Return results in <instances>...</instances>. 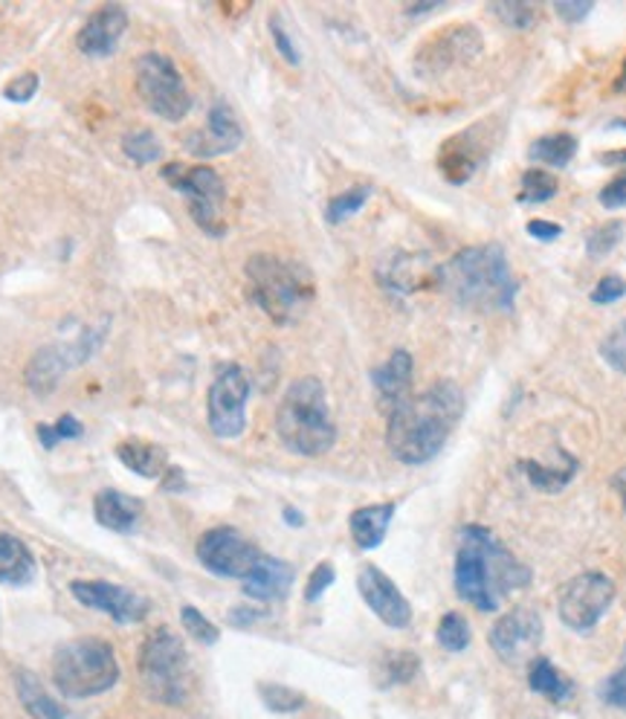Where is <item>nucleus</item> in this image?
Instances as JSON below:
<instances>
[{
	"label": "nucleus",
	"instance_id": "8",
	"mask_svg": "<svg viewBox=\"0 0 626 719\" xmlns=\"http://www.w3.org/2000/svg\"><path fill=\"white\" fill-rule=\"evenodd\" d=\"M163 177L169 181L174 192H181L186 204H189L192 221L198 223V230H204L209 239H221L227 235V186L223 177L215 172L212 166H181V163H169L163 169Z\"/></svg>",
	"mask_w": 626,
	"mask_h": 719
},
{
	"label": "nucleus",
	"instance_id": "41",
	"mask_svg": "<svg viewBox=\"0 0 626 719\" xmlns=\"http://www.w3.org/2000/svg\"><path fill=\"white\" fill-rule=\"evenodd\" d=\"M490 9L505 26H517V30H528L536 18V9L531 3H520V0H502V3H494Z\"/></svg>",
	"mask_w": 626,
	"mask_h": 719
},
{
	"label": "nucleus",
	"instance_id": "44",
	"mask_svg": "<svg viewBox=\"0 0 626 719\" xmlns=\"http://www.w3.org/2000/svg\"><path fill=\"white\" fill-rule=\"evenodd\" d=\"M270 35H273V44H276V53H279V56L285 58L290 67L302 65V56H299L297 42L290 38V33L285 30V24H281L279 15H270Z\"/></svg>",
	"mask_w": 626,
	"mask_h": 719
},
{
	"label": "nucleus",
	"instance_id": "40",
	"mask_svg": "<svg viewBox=\"0 0 626 719\" xmlns=\"http://www.w3.org/2000/svg\"><path fill=\"white\" fill-rule=\"evenodd\" d=\"M626 223L624 221H610L598 227V230L589 232V239H586V253L592 258H603L610 256L612 250L618 247L621 239H624Z\"/></svg>",
	"mask_w": 626,
	"mask_h": 719
},
{
	"label": "nucleus",
	"instance_id": "21",
	"mask_svg": "<svg viewBox=\"0 0 626 719\" xmlns=\"http://www.w3.org/2000/svg\"><path fill=\"white\" fill-rule=\"evenodd\" d=\"M371 383H374V392L380 397V406L383 409H395L413 397V383H415V360L406 348H395L389 355L386 363H380L374 372H371Z\"/></svg>",
	"mask_w": 626,
	"mask_h": 719
},
{
	"label": "nucleus",
	"instance_id": "42",
	"mask_svg": "<svg viewBox=\"0 0 626 719\" xmlns=\"http://www.w3.org/2000/svg\"><path fill=\"white\" fill-rule=\"evenodd\" d=\"M598 696H601L603 705H610V708H618V711H626V650H624V662L621 668L606 676L598 687Z\"/></svg>",
	"mask_w": 626,
	"mask_h": 719
},
{
	"label": "nucleus",
	"instance_id": "13",
	"mask_svg": "<svg viewBox=\"0 0 626 719\" xmlns=\"http://www.w3.org/2000/svg\"><path fill=\"white\" fill-rule=\"evenodd\" d=\"M499 137H502V125H496V119H482V123L453 134L438 151V172L444 174V181H450L453 186H462L490 158Z\"/></svg>",
	"mask_w": 626,
	"mask_h": 719
},
{
	"label": "nucleus",
	"instance_id": "38",
	"mask_svg": "<svg viewBox=\"0 0 626 719\" xmlns=\"http://www.w3.org/2000/svg\"><path fill=\"white\" fill-rule=\"evenodd\" d=\"M181 624H183V629H186V633H189V636L198 641V645L215 647L218 641H221V629L215 627L212 621H209L200 610H195L192 604L181 606Z\"/></svg>",
	"mask_w": 626,
	"mask_h": 719
},
{
	"label": "nucleus",
	"instance_id": "34",
	"mask_svg": "<svg viewBox=\"0 0 626 719\" xmlns=\"http://www.w3.org/2000/svg\"><path fill=\"white\" fill-rule=\"evenodd\" d=\"M436 638H438V645L444 647L447 653H464V650L470 647V638H473V633H470V624L462 612H447L444 618L438 621Z\"/></svg>",
	"mask_w": 626,
	"mask_h": 719
},
{
	"label": "nucleus",
	"instance_id": "16",
	"mask_svg": "<svg viewBox=\"0 0 626 719\" xmlns=\"http://www.w3.org/2000/svg\"><path fill=\"white\" fill-rule=\"evenodd\" d=\"M482 47H485V38H482L476 26H450L444 33L432 35L420 47L418 56H415V67H418V76L436 79V76L450 73L453 67L470 65L482 53Z\"/></svg>",
	"mask_w": 626,
	"mask_h": 719
},
{
	"label": "nucleus",
	"instance_id": "14",
	"mask_svg": "<svg viewBox=\"0 0 626 719\" xmlns=\"http://www.w3.org/2000/svg\"><path fill=\"white\" fill-rule=\"evenodd\" d=\"M195 552L209 575L227 580H247L250 571L262 560V552L239 529H230V525L204 531Z\"/></svg>",
	"mask_w": 626,
	"mask_h": 719
},
{
	"label": "nucleus",
	"instance_id": "12",
	"mask_svg": "<svg viewBox=\"0 0 626 719\" xmlns=\"http://www.w3.org/2000/svg\"><path fill=\"white\" fill-rule=\"evenodd\" d=\"M247 401H250V378L241 366H223L215 374L212 386L207 395V421L212 436L223 441L239 439L247 430Z\"/></svg>",
	"mask_w": 626,
	"mask_h": 719
},
{
	"label": "nucleus",
	"instance_id": "51",
	"mask_svg": "<svg viewBox=\"0 0 626 719\" xmlns=\"http://www.w3.org/2000/svg\"><path fill=\"white\" fill-rule=\"evenodd\" d=\"M264 612L256 610V606H239V610L230 612V624H235V627H250V624H256L258 618H262Z\"/></svg>",
	"mask_w": 626,
	"mask_h": 719
},
{
	"label": "nucleus",
	"instance_id": "22",
	"mask_svg": "<svg viewBox=\"0 0 626 719\" xmlns=\"http://www.w3.org/2000/svg\"><path fill=\"white\" fill-rule=\"evenodd\" d=\"M293 578H297V571H293L290 563L262 554L256 569L250 571V578L241 580V589H244V595L258 601V604H273V601H285L288 598Z\"/></svg>",
	"mask_w": 626,
	"mask_h": 719
},
{
	"label": "nucleus",
	"instance_id": "28",
	"mask_svg": "<svg viewBox=\"0 0 626 719\" xmlns=\"http://www.w3.org/2000/svg\"><path fill=\"white\" fill-rule=\"evenodd\" d=\"M116 459H119L128 471L142 476V479H163L169 467H172L163 447L149 444V441L140 439L123 441V444L116 447Z\"/></svg>",
	"mask_w": 626,
	"mask_h": 719
},
{
	"label": "nucleus",
	"instance_id": "52",
	"mask_svg": "<svg viewBox=\"0 0 626 719\" xmlns=\"http://www.w3.org/2000/svg\"><path fill=\"white\" fill-rule=\"evenodd\" d=\"M601 166H626V149H615V151H603Z\"/></svg>",
	"mask_w": 626,
	"mask_h": 719
},
{
	"label": "nucleus",
	"instance_id": "39",
	"mask_svg": "<svg viewBox=\"0 0 626 719\" xmlns=\"http://www.w3.org/2000/svg\"><path fill=\"white\" fill-rule=\"evenodd\" d=\"M84 427L76 415H61L56 424H38V441H42L44 450H53L61 441H73L82 439Z\"/></svg>",
	"mask_w": 626,
	"mask_h": 719
},
{
	"label": "nucleus",
	"instance_id": "11",
	"mask_svg": "<svg viewBox=\"0 0 626 719\" xmlns=\"http://www.w3.org/2000/svg\"><path fill=\"white\" fill-rule=\"evenodd\" d=\"M615 604V583L603 571H583L560 589L557 615L571 633H592Z\"/></svg>",
	"mask_w": 626,
	"mask_h": 719
},
{
	"label": "nucleus",
	"instance_id": "18",
	"mask_svg": "<svg viewBox=\"0 0 626 719\" xmlns=\"http://www.w3.org/2000/svg\"><path fill=\"white\" fill-rule=\"evenodd\" d=\"M357 589H360L366 606H369L386 627L406 629L413 624V604H409L404 592L395 587V580L389 578L383 569H378L374 563H366L363 569L357 571Z\"/></svg>",
	"mask_w": 626,
	"mask_h": 719
},
{
	"label": "nucleus",
	"instance_id": "36",
	"mask_svg": "<svg viewBox=\"0 0 626 719\" xmlns=\"http://www.w3.org/2000/svg\"><path fill=\"white\" fill-rule=\"evenodd\" d=\"M123 151L125 158L137 163V166H151L156 160L163 158V146L156 140L149 128H140V131H131L123 137Z\"/></svg>",
	"mask_w": 626,
	"mask_h": 719
},
{
	"label": "nucleus",
	"instance_id": "19",
	"mask_svg": "<svg viewBox=\"0 0 626 719\" xmlns=\"http://www.w3.org/2000/svg\"><path fill=\"white\" fill-rule=\"evenodd\" d=\"M128 9L123 3H102L84 18L82 30L76 33V47L88 58H107L119 50L123 35L128 33Z\"/></svg>",
	"mask_w": 626,
	"mask_h": 719
},
{
	"label": "nucleus",
	"instance_id": "10",
	"mask_svg": "<svg viewBox=\"0 0 626 719\" xmlns=\"http://www.w3.org/2000/svg\"><path fill=\"white\" fill-rule=\"evenodd\" d=\"M107 334V325L100 323L93 328H84L73 343H58V346H47L42 351H35L33 360L26 363V386L38 397H47L53 389L61 383L65 374H70L76 366H82L84 360H91L102 348Z\"/></svg>",
	"mask_w": 626,
	"mask_h": 719
},
{
	"label": "nucleus",
	"instance_id": "47",
	"mask_svg": "<svg viewBox=\"0 0 626 719\" xmlns=\"http://www.w3.org/2000/svg\"><path fill=\"white\" fill-rule=\"evenodd\" d=\"M626 297V281L621 276H603L598 281V288L592 290V302L594 305H612L618 299Z\"/></svg>",
	"mask_w": 626,
	"mask_h": 719
},
{
	"label": "nucleus",
	"instance_id": "57",
	"mask_svg": "<svg viewBox=\"0 0 626 719\" xmlns=\"http://www.w3.org/2000/svg\"><path fill=\"white\" fill-rule=\"evenodd\" d=\"M610 128H624V131H626V119H618V123H612Z\"/></svg>",
	"mask_w": 626,
	"mask_h": 719
},
{
	"label": "nucleus",
	"instance_id": "48",
	"mask_svg": "<svg viewBox=\"0 0 626 719\" xmlns=\"http://www.w3.org/2000/svg\"><path fill=\"white\" fill-rule=\"evenodd\" d=\"M592 9V0H557V3H554V12H557L566 24H580Z\"/></svg>",
	"mask_w": 626,
	"mask_h": 719
},
{
	"label": "nucleus",
	"instance_id": "20",
	"mask_svg": "<svg viewBox=\"0 0 626 719\" xmlns=\"http://www.w3.org/2000/svg\"><path fill=\"white\" fill-rule=\"evenodd\" d=\"M244 142V128L235 119L232 108L227 102H215L207 114V125L200 131H192L183 146L189 151L192 158L198 160H212L223 158V154H232Z\"/></svg>",
	"mask_w": 626,
	"mask_h": 719
},
{
	"label": "nucleus",
	"instance_id": "32",
	"mask_svg": "<svg viewBox=\"0 0 626 719\" xmlns=\"http://www.w3.org/2000/svg\"><path fill=\"white\" fill-rule=\"evenodd\" d=\"M420 670V659L413 650H392L380 659L378 673H380V687H395V685H409Z\"/></svg>",
	"mask_w": 626,
	"mask_h": 719
},
{
	"label": "nucleus",
	"instance_id": "50",
	"mask_svg": "<svg viewBox=\"0 0 626 719\" xmlns=\"http://www.w3.org/2000/svg\"><path fill=\"white\" fill-rule=\"evenodd\" d=\"M528 235L536 241H557L563 235L560 223L543 221V218H536V221H528Z\"/></svg>",
	"mask_w": 626,
	"mask_h": 719
},
{
	"label": "nucleus",
	"instance_id": "9",
	"mask_svg": "<svg viewBox=\"0 0 626 719\" xmlns=\"http://www.w3.org/2000/svg\"><path fill=\"white\" fill-rule=\"evenodd\" d=\"M134 84L146 108L165 123H181L192 111V93L181 70L163 53H142L134 65Z\"/></svg>",
	"mask_w": 626,
	"mask_h": 719
},
{
	"label": "nucleus",
	"instance_id": "4",
	"mask_svg": "<svg viewBox=\"0 0 626 719\" xmlns=\"http://www.w3.org/2000/svg\"><path fill=\"white\" fill-rule=\"evenodd\" d=\"M276 436L285 450L302 459H320L334 447L337 424L320 378H297L285 389L276 409Z\"/></svg>",
	"mask_w": 626,
	"mask_h": 719
},
{
	"label": "nucleus",
	"instance_id": "49",
	"mask_svg": "<svg viewBox=\"0 0 626 719\" xmlns=\"http://www.w3.org/2000/svg\"><path fill=\"white\" fill-rule=\"evenodd\" d=\"M598 200H601V207L606 209L626 207V174H621V177H615L612 183H606L601 189V195H598Z\"/></svg>",
	"mask_w": 626,
	"mask_h": 719
},
{
	"label": "nucleus",
	"instance_id": "17",
	"mask_svg": "<svg viewBox=\"0 0 626 719\" xmlns=\"http://www.w3.org/2000/svg\"><path fill=\"white\" fill-rule=\"evenodd\" d=\"M70 592L79 604L102 612L123 627L125 624H140L151 612L149 598L137 595L134 589H125L119 583H107V580H73Z\"/></svg>",
	"mask_w": 626,
	"mask_h": 719
},
{
	"label": "nucleus",
	"instance_id": "24",
	"mask_svg": "<svg viewBox=\"0 0 626 719\" xmlns=\"http://www.w3.org/2000/svg\"><path fill=\"white\" fill-rule=\"evenodd\" d=\"M142 511H146L142 499L128 497V494L114 488L100 490L93 499V517H96L102 529L114 531V534H131L137 529V522H140Z\"/></svg>",
	"mask_w": 626,
	"mask_h": 719
},
{
	"label": "nucleus",
	"instance_id": "43",
	"mask_svg": "<svg viewBox=\"0 0 626 719\" xmlns=\"http://www.w3.org/2000/svg\"><path fill=\"white\" fill-rule=\"evenodd\" d=\"M601 357L612 366V369H615V372L626 374V320L615 328V332H610V337L603 339Z\"/></svg>",
	"mask_w": 626,
	"mask_h": 719
},
{
	"label": "nucleus",
	"instance_id": "6",
	"mask_svg": "<svg viewBox=\"0 0 626 719\" xmlns=\"http://www.w3.org/2000/svg\"><path fill=\"white\" fill-rule=\"evenodd\" d=\"M119 662L105 638H70L53 653V685L67 699H93L119 682Z\"/></svg>",
	"mask_w": 626,
	"mask_h": 719
},
{
	"label": "nucleus",
	"instance_id": "3",
	"mask_svg": "<svg viewBox=\"0 0 626 719\" xmlns=\"http://www.w3.org/2000/svg\"><path fill=\"white\" fill-rule=\"evenodd\" d=\"M438 288L470 311L508 314L517 302V276L499 244H478L438 267Z\"/></svg>",
	"mask_w": 626,
	"mask_h": 719
},
{
	"label": "nucleus",
	"instance_id": "27",
	"mask_svg": "<svg viewBox=\"0 0 626 719\" xmlns=\"http://www.w3.org/2000/svg\"><path fill=\"white\" fill-rule=\"evenodd\" d=\"M577 459L566 450H557V462L543 464V462H531V459H522L520 471L525 473V479L531 482V488L543 490V494H557L569 485L577 476Z\"/></svg>",
	"mask_w": 626,
	"mask_h": 719
},
{
	"label": "nucleus",
	"instance_id": "15",
	"mask_svg": "<svg viewBox=\"0 0 626 719\" xmlns=\"http://www.w3.org/2000/svg\"><path fill=\"white\" fill-rule=\"evenodd\" d=\"M487 641L505 668H525L534 662L543 645V618L528 606L511 610L490 627Z\"/></svg>",
	"mask_w": 626,
	"mask_h": 719
},
{
	"label": "nucleus",
	"instance_id": "46",
	"mask_svg": "<svg viewBox=\"0 0 626 719\" xmlns=\"http://www.w3.org/2000/svg\"><path fill=\"white\" fill-rule=\"evenodd\" d=\"M38 84H42L38 73H21L3 88V96L9 102H30L38 93Z\"/></svg>",
	"mask_w": 626,
	"mask_h": 719
},
{
	"label": "nucleus",
	"instance_id": "45",
	"mask_svg": "<svg viewBox=\"0 0 626 719\" xmlns=\"http://www.w3.org/2000/svg\"><path fill=\"white\" fill-rule=\"evenodd\" d=\"M334 580H337V571L331 563H320L316 569L311 571V578L305 583V604H316L331 587H334Z\"/></svg>",
	"mask_w": 626,
	"mask_h": 719
},
{
	"label": "nucleus",
	"instance_id": "23",
	"mask_svg": "<svg viewBox=\"0 0 626 719\" xmlns=\"http://www.w3.org/2000/svg\"><path fill=\"white\" fill-rule=\"evenodd\" d=\"M380 281L395 293H415V290L427 288L429 281L438 285V267L415 253H395L380 267Z\"/></svg>",
	"mask_w": 626,
	"mask_h": 719
},
{
	"label": "nucleus",
	"instance_id": "26",
	"mask_svg": "<svg viewBox=\"0 0 626 719\" xmlns=\"http://www.w3.org/2000/svg\"><path fill=\"white\" fill-rule=\"evenodd\" d=\"M395 520V502H380V505H366V508H357L348 520V529H351V540L357 543V548L363 552H374V548L386 540V531Z\"/></svg>",
	"mask_w": 626,
	"mask_h": 719
},
{
	"label": "nucleus",
	"instance_id": "29",
	"mask_svg": "<svg viewBox=\"0 0 626 719\" xmlns=\"http://www.w3.org/2000/svg\"><path fill=\"white\" fill-rule=\"evenodd\" d=\"M35 557L24 540L15 534H0V583L26 587L35 580Z\"/></svg>",
	"mask_w": 626,
	"mask_h": 719
},
{
	"label": "nucleus",
	"instance_id": "55",
	"mask_svg": "<svg viewBox=\"0 0 626 719\" xmlns=\"http://www.w3.org/2000/svg\"><path fill=\"white\" fill-rule=\"evenodd\" d=\"M441 3H418V7H406V15H424V12H432Z\"/></svg>",
	"mask_w": 626,
	"mask_h": 719
},
{
	"label": "nucleus",
	"instance_id": "30",
	"mask_svg": "<svg viewBox=\"0 0 626 719\" xmlns=\"http://www.w3.org/2000/svg\"><path fill=\"white\" fill-rule=\"evenodd\" d=\"M528 687L554 705L569 703L571 696H575V682L563 676L548 659H534V662L528 664Z\"/></svg>",
	"mask_w": 626,
	"mask_h": 719
},
{
	"label": "nucleus",
	"instance_id": "37",
	"mask_svg": "<svg viewBox=\"0 0 626 719\" xmlns=\"http://www.w3.org/2000/svg\"><path fill=\"white\" fill-rule=\"evenodd\" d=\"M371 198V186L369 183H360V186H351V189L339 192L337 198L328 200V209H325V221L328 223H343L351 216H357L360 209L366 207V200Z\"/></svg>",
	"mask_w": 626,
	"mask_h": 719
},
{
	"label": "nucleus",
	"instance_id": "7",
	"mask_svg": "<svg viewBox=\"0 0 626 719\" xmlns=\"http://www.w3.org/2000/svg\"><path fill=\"white\" fill-rule=\"evenodd\" d=\"M140 679L154 703L177 708L189 699V653L181 636L160 627L142 641Z\"/></svg>",
	"mask_w": 626,
	"mask_h": 719
},
{
	"label": "nucleus",
	"instance_id": "33",
	"mask_svg": "<svg viewBox=\"0 0 626 719\" xmlns=\"http://www.w3.org/2000/svg\"><path fill=\"white\" fill-rule=\"evenodd\" d=\"M258 699H262L267 711L281 714V717L302 711L308 705V696L302 691H293V687L279 685V682H258Z\"/></svg>",
	"mask_w": 626,
	"mask_h": 719
},
{
	"label": "nucleus",
	"instance_id": "53",
	"mask_svg": "<svg viewBox=\"0 0 626 719\" xmlns=\"http://www.w3.org/2000/svg\"><path fill=\"white\" fill-rule=\"evenodd\" d=\"M612 485H615V490H618V497H621V502H624V511H626V467L618 473V476H615Z\"/></svg>",
	"mask_w": 626,
	"mask_h": 719
},
{
	"label": "nucleus",
	"instance_id": "1",
	"mask_svg": "<svg viewBox=\"0 0 626 719\" xmlns=\"http://www.w3.org/2000/svg\"><path fill=\"white\" fill-rule=\"evenodd\" d=\"M464 415V395L453 381H438L389 413L386 444L401 464L432 462Z\"/></svg>",
	"mask_w": 626,
	"mask_h": 719
},
{
	"label": "nucleus",
	"instance_id": "54",
	"mask_svg": "<svg viewBox=\"0 0 626 719\" xmlns=\"http://www.w3.org/2000/svg\"><path fill=\"white\" fill-rule=\"evenodd\" d=\"M281 513H285V522H288V525H305V517H302L297 508H285Z\"/></svg>",
	"mask_w": 626,
	"mask_h": 719
},
{
	"label": "nucleus",
	"instance_id": "2",
	"mask_svg": "<svg viewBox=\"0 0 626 719\" xmlns=\"http://www.w3.org/2000/svg\"><path fill=\"white\" fill-rule=\"evenodd\" d=\"M455 592L478 612H496L502 601L531 583V569L513 557L485 525H464L455 552Z\"/></svg>",
	"mask_w": 626,
	"mask_h": 719
},
{
	"label": "nucleus",
	"instance_id": "25",
	"mask_svg": "<svg viewBox=\"0 0 626 719\" xmlns=\"http://www.w3.org/2000/svg\"><path fill=\"white\" fill-rule=\"evenodd\" d=\"M15 691L21 705L33 719H84L82 714L70 711L67 705H61L56 696L47 694V687L35 679L30 670H18L15 673Z\"/></svg>",
	"mask_w": 626,
	"mask_h": 719
},
{
	"label": "nucleus",
	"instance_id": "35",
	"mask_svg": "<svg viewBox=\"0 0 626 719\" xmlns=\"http://www.w3.org/2000/svg\"><path fill=\"white\" fill-rule=\"evenodd\" d=\"M560 192V183H557V177L548 172H543V169H528L525 174H522V183H520V204H531V207H536V204H545V200H552L554 195Z\"/></svg>",
	"mask_w": 626,
	"mask_h": 719
},
{
	"label": "nucleus",
	"instance_id": "31",
	"mask_svg": "<svg viewBox=\"0 0 626 719\" xmlns=\"http://www.w3.org/2000/svg\"><path fill=\"white\" fill-rule=\"evenodd\" d=\"M577 154V140L571 134H545L528 146V158L552 169H566Z\"/></svg>",
	"mask_w": 626,
	"mask_h": 719
},
{
	"label": "nucleus",
	"instance_id": "56",
	"mask_svg": "<svg viewBox=\"0 0 626 719\" xmlns=\"http://www.w3.org/2000/svg\"><path fill=\"white\" fill-rule=\"evenodd\" d=\"M624 91H626V61H624V67H621L618 82H615V93H624Z\"/></svg>",
	"mask_w": 626,
	"mask_h": 719
},
{
	"label": "nucleus",
	"instance_id": "5",
	"mask_svg": "<svg viewBox=\"0 0 626 719\" xmlns=\"http://www.w3.org/2000/svg\"><path fill=\"white\" fill-rule=\"evenodd\" d=\"M247 293L276 325L299 323L316 297V285L308 267L290 258L256 253L244 265Z\"/></svg>",
	"mask_w": 626,
	"mask_h": 719
}]
</instances>
